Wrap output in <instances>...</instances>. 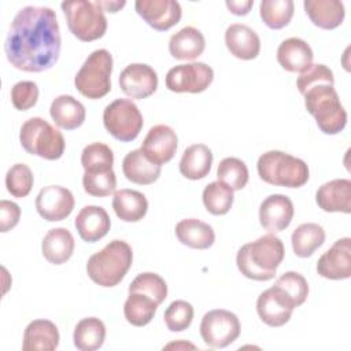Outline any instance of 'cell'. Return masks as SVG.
Returning <instances> with one entry per match:
<instances>
[{"label": "cell", "instance_id": "cell-1", "mask_svg": "<svg viewBox=\"0 0 351 351\" xmlns=\"http://www.w3.org/2000/svg\"><path fill=\"white\" fill-rule=\"evenodd\" d=\"M60 47L56 14L40 5H26L16 12L4 43L11 66L27 73L49 70L59 59Z\"/></svg>", "mask_w": 351, "mask_h": 351}, {"label": "cell", "instance_id": "cell-2", "mask_svg": "<svg viewBox=\"0 0 351 351\" xmlns=\"http://www.w3.org/2000/svg\"><path fill=\"white\" fill-rule=\"evenodd\" d=\"M285 255L282 241L273 233L240 247L236 255V265L240 273L255 281H269Z\"/></svg>", "mask_w": 351, "mask_h": 351}, {"label": "cell", "instance_id": "cell-3", "mask_svg": "<svg viewBox=\"0 0 351 351\" xmlns=\"http://www.w3.org/2000/svg\"><path fill=\"white\" fill-rule=\"evenodd\" d=\"M132 262V247L123 240H112L103 250L89 256L86 273L95 284L111 288L123 280Z\"/></svg>", "mask_w": 351, "mask_h": 351}, {"label": "cell", "instance_id": "cell-4", "mask_svg": "<svg viewBox=\"0 0 351 351\" xmlns=\"http://www.w3.org/2000/svg\"><path fill=\"white\" fill-rule=\"evenodd\" d=\"M304 106L325 134L340 133L347 123V111L340 97L330 84H317L307 88L303 93Z\"/></svg>", "mask_w": 351, "mask_h": 351}, {"label": "cell", "instance_id": "cell-5", "mask_svg": "<svg viewBox=\"0 0 351 351\" xmlns=\"http://www.w3.org/2000/svg\"><path fill=\"white\" fill-rule=\"evenodd\" d=\"M261 180L270 185L285 188H300L310 177L306 162L287 152L271 149L262 154L256 163Z\"/></svg>", "mask_w": 351, "mask_h": 351}, {"label": "cell", "instance_id": "cell-6", "mask_svg": "<svg viewBox=\"0 0 351 351\" xmlns=\"http://www.w3.org/2000/svg\"><path fill=\"white\" fill-rule=\"evenodd\" d=\"M19 141L27 154L47 160L62 158L66 147L62 132L40 117H32L22 123Z\"/></svg>", "mask_w": 351, "mask_h": 351}, {"label": "cell", "instance_id": "cell-7", "mask_svg": "<svg viewBox=\"0 0 351 351\" xmlns=\"http://www.w3.org/2000/svg\"><path fill=\"white\" fill-rule=\"evenodd\" d=\"M112 55L101 48L93 51L85 59L74 77L77 90L92 100L104 97L111 90Z\"/></svg>", "mask_w": 351, "mask_h": 351}, {"label": "cell", "instance_id": "cell-8", "mask_svg": "<svg viewBox=\"0 0 351 351\" xmlns=\"http://www.w3.org/2000/svg\"><path fill=\"white\" fill-rule=\"evenodd\" d=\"M70 32L81 41L99 40L107 30V18L96 1L74 0L60 4Z\"/></svg>", "mask_w": 351, "mask_h": 351}, {"label": "cell", "instance_id": "cell-9", "mask_svg": "<svg viewBox=\"0 0 351 351\" xmlns=\"http://www.w3.org/2000/svg\"><path fill=\"white\" fill-rule=\"evenodd\" d=\"M106 130L118 141L129 143L137 138L143 129V115L130 99H117L103 111Z\"/></svg>", "mask_w": 351, "mask_h": 351}, {"label": "cell", "instance_id": "cell-10", "mask_svg": "<svg viewBox=\"0 0 351 351\" xmlns=\"http://www.w3.org/2000/svg\"><path fill=\"white\" fill-rule=\"evenodd\" d=\"M240 321L229 310L217 308L206 313L200 322V336L211 348H225L240 336Z\"/></svg>", "mask_w": 351, "mask_h": 351}, {"label": "cell", "instance_id": "cell-11", "mask_svg": "<svg viewBox=\"0 0 351 351\" xmlns=\"http://www.w3.org/2000/svg\"><path fill=\"white\" fill-rule=\"evenodd\" d=\"M214 80L213 69L203 62H192L171 67L166 74V88L176 93L204 92Z\"/></svg>", "mask_w": 351, "mask_h": 351}, {"label": "cell", "instance_id": "cell-12", "mask_svg": "<svg viewBox=\"0 0 351 351\" xmlns=\"http://www.w3.org/2000/svg\"><path fill=\"white\" fill-rule=\"evenodd\" d=\"M296 307L289 295L276 284L263 291L256 300V313L261 321L273 328L285 325Z\"/></svg>", "mask_w": 351, "mask_h": 351}, {"label": "cell", "instance_id": "cell-13", "mask_svg": "<svg viewBox=\"0 0 351 351\" xmlns=\"http://www.w3.org/2000/svg\"><path fill=\"white\" fill-rule=\"evenodd\" d=\"M74 196L60 185L44 186L36 197V210L48 222L66 219L74 208Z\"/></svg>", "mask_w": 351, "mask_h": 351}, {"label": "cell", "instance_id": "cell-14", "mask_svg": "<svg viewBox=\"0 0 351 351\" xmlns=\"http://www.w3.org/2000/svg\"><path fill=\"white\" fill-rule=\"evenodd\" d=\"M136 12L155 30L166 32L176 26L182 15L178 1L174 0H137Z\"/></svg>", "mask_w": 351, "mask_h": 351}, {"label": "cell", "instance_id": "cell-15", "mask_svg": "<svg viewBox=\"0 0 351 351\" xmlns=\"http://www.w3.org/2000/svg\"><path fill=\"white\" fill-rule=\"evenodd\" d=\"M317 273L328 280L351 277V239L343 237L325 251L317 262Z\"/></svg>", "mask_w": 351, "mask_h": 351}, {"label": "cell", "instance_id": "cell-16", "mask_svg": "<svg viewBox=\"0 0 351 351\" xmlns=\"http://www.w3.org/2000/svg\"><path fill=\"white\" fill-rule=\"evenodd\" d=\"M119 86L126 96L143 100L155 93L158 74L145 63H132L121 71Z\"/></svg>", "mask_w": 351, "mask_h": 351}, {"label": "cell", "instance_id": "cell-17", "mask_svg": "<svg viewBox=\"0 0 351 351\" xmlns=\"http://www.w3.org/2000/svg\"><path fill=\"white\" fill-rule=\"evenodd\" d=\"M177 143L178 137L170 126L155 125L148 130L141 149L151 162L162 166L170 162L176 155Z\"/></svg>", "mask_w": 351, "mask_h": 351}, {"label": "cell", "instance_id": "cell-18", "mask_svg": "<svg viewBox=\"0 0 351 351\" xmlns=\"http://www.w3.org/2000/svg\"><path fill=\"white\" fill-rule=\"evenodd\" d=\"M292 200L281 193L267 196L259 206V222L270 233L281 232L289 226L293 218Z\"/></svg>", "mask_w": 351, "mask_h": 351}, {"label": "cell", "instance_id": "cell-19", "mask_svg": "<svg viewBox=\"0 0 351 351\" xmlns=\"http://www.w3.org/2000/svg\"><path fill=\"white\" fill-rule=\"evenodd\" d=\"M315 202L326 213H351V181L348 178H336L322 184L317 193Z\"/></svg>", "mask_w": 351, "mask_h": 351}, {"label": "cell", "instance_id": "cell-20", "mask_svg": "<svg viewBox=\"0 0 351 351\" xmlns=\"http://www.w3.org/2000/svg\"><path fill=\"white\" fill-rule=\"evenodd\" d=\"M228 51L237 59L252 60L259 55L261 38L255 30L243 23H232L225 30Z\"/></svg>", "mask_w": 351, "mask_h": 351}, {"label": "cell", "instance_id": "cell-21", "mask_svg": "<svg viewBox=\"0 0 351 351\" xmlns=\"http://www.w3.org/2000/svg\"><path fill=\"white\" fill-rule=\"evenodd\" d=\"M74 225L84 241L96 243L108 233L111 228V219L103 207L85 206L77 214Z\"/></svg>", "mask_w": 351, "mask_h": 351}, {"label": "cell", "instance_id": "cell-22", "mask_svg": "<svg viewBox=\"0 0 351 351\" xmlns=\"http://www.w3.org/2000/svg\"><path fill=\"white\" fill-rule=\"evenodd\" d=\"M313 59L311 47L299 37H289L277 48V62L291 73H303L313 64Z\"/></svg>", "mask_w": 351, "mask_h": 351}, {"label": "cell", "instance_id": "cell-23", "mask_svg": "<svg viewBox=\"0 0 351 351\" xmlns=\"http://www.w3.org/2000/svg\"><path fill=\"white\" fill-rule=\"evenodd\" d=\"M59 330L49 319H34L23 332L25 351H53L59 346Z\"/></svg>", "mask_w": 351, "mask_h": 351}, {"label": "cell", "instance_id": "cell-24", "mask_svg": "<svg viewBox=\"0 0 351 351\" xmlns=\"http://www.w3.org/2000/svg\"><path fill=\"white\" fill-rule=\"evenodd\" d=\"M204 48V36L193 26L182 27L169 40V52L177 60H195L203 53Z\"/></svg>", "mask_w": 351, "mask_h": 351}, {"label": "cell", "instance_id": "cell-25", "mask_svg": "<svg viewBox=\"0 0 351 351\" xmlns=\"http://www.w3.org/2000/svg\"><path fill=\"white\" fill-rule=\"evenodd\" d=\"M122 171L126 180L138 185H149L159 178L162 169L151 162L143 149L138 148L126 154L122 160Z\"/></svg>", "mask_w": 351, "mask_h": 351}, {"label": "cell", "instance_id": "cell-26", "mask_svg": "<svg viewBox=\"0 0 351 351\" xmlns=\"http://www.w3.org/2000/svg\"><path fill=\"white\" fill-rule=\"evenodd\" d=\"M303 5L310 21L325 30L336 29L346 16L344 4L339 0H304Z\"/></svg>", "mask_w": 351, "mask_h": 351}, {"label": "cell", "instance_id": "cell-27", "mask_svg": "<svg viewBox=\"0 0 351 351\" xmlns=\"http://www.w3.org/2000/svg\"><path fill=\"white\" fill-rule=\"evenodd\" d=\"M49 114L53 122L66 130L80 128L86 117L84 104L70 95H60L55 97L51 103Z\"/></svg>", "mask_w": 351, "mask_h": 351}, {"label": "cell", "instance_id": "cell-28", "mask_svg": "<svg viewBox=\"0 0 351 351\" xmlns=\"http://www.w3.org/2000/svg\"><path fill=\"white\" fill-rule=\"evenodd\" d=\"M74 237L66 228H55L47 232L41 243L44 258L52 265L66 263L74 252Z\"/></svg>", "mask_w": 351, "mask_h": 351}, {"label": "cell", "instance_id": "cell-29", "mask_svg": "<svg viewBox=\"0 0 351 351\" xmlns=\"http://www.w3.org/2000/svg\"><path fill=\"white\" fill-rule=\"evenodd\" d=\"M176 236L181 244L195 250H207L215 241L211 225L196 218L181 219L176 225Z\"/></svg>", "mask_w": 351, "mask_h": 351}, {"label": "cell", "instance_id": "cell-30", "mask_svg": "<svg viewBox=\"0 0 351 351\" xmlns=\"http://www.w3.org/2000/svg\"><path fill=\"white\" fill-rule=\"evenodd\" d=\"M112 208L115 215L123 222H137L148 211L147 197L134 189H119L114 192Z\"/></svg>", "mask_w": 351, "mask_h": 351}, {"label": "cell", "instance_id": "cell-31", "mask_svg": "<svg viewBox=\"0 0 351 351\" xmlns=\"http://www.w3.org/2000/svg\"><path fill=\"white\" fill-rule=\"evenodd\" d=\"M213 165V152L206 144L189 145L180 160V173L188 180L204 178Z\"/></svg>", "mask_w": 351, "mask_h": 351}, {"label": "cell", "instance_id": "cell-32", "mask_svg": "<svg viewBox=\"0 0 351 351\" xmlns=\"http://www.w3.org/2000/svg\"><path fill=\"white\" fill-rule=\"evenodd\" d=\"M325 241V230L321 225L314 222H306L299 225L292 236V250L299 258L311 256Z\"/></svg>", "mask_w": 351, "mask_h": 351}, {"label": "cell", "instance_id": "cell-33", "mask_svg": "<svg viewBox=\"0 0 351 351\" xmlns=\"http://www.w3.org/2000/svg\"><path fill=\"white\" fill-rule=\"evenodd\" d=\"M106 339V326L96 317L82 318L74 328V346L81 351L99 350Z\"/></svg>", "mask_w": 351, "mask_h": 351}, {"label": "cell", "instance_id": "cell-34", "mask_svg": "<svg viewBox=\"0 0 351 351\" xmlns=\"http://www.w3.org/2000/svg\"><path fill=\"white\" fill-rule=\"evenodd\" d=\"M158 303L138 292L129 293L125 304H123V314L126 321L133 326H144L149 324L158 310Z\"/></svg>", "mask_w": 351, "mask_h": 351}, {"label": "cell", "instance_id": "cell-35", "mask_svg": "<svg viewBox=\"0 0 351 351\" xmlns=\"http://www.w3.org/2000/svg\"><path fill=\"white\" fill-rule=\"evenodd\" d=\"M295 11L292 0H262L259 4V14L263 23L274 30L285 27Z\"/></svg>", "mask_w": 351, "mask_h": 351}, {"label": "cell", "instance_id": "cell-36", "mask_svg": "<svg viewBox=\"0 0 351 351\" xmlns=\"http://www.w3.org/2000/svg\"><path fill=\"white\" fill-rule=\"evenodd\" d=\"M203 204L213 215H225L233 204V189L221 181L210 182L202 193Z\"/></svg>", "mask_w": 351, "mask_h": 351}, {"label": "cell", "instance_id": "cell-37", "mask_svg": "<svg viewBox=\"0 0 351 351\" xmlns=\"http://www.w3.org/2000/svg\"><path fill=\"white\" fill-rule=\"evenodd\" d=\"M81 165L88 173L112 170L114 154L104 143H90L81 152Z\"/></svg>", "mask_w": 351, "mask_h": 351}, {"label": "cell", "instance_id": "cell-38", "mask_svg": "<svg viewBox=\"0 0 351 351\" xmlns=\"http://www.w3.org/2000/svg\"><path fill=\"white\" fill-rule=\"evenodd\" d=\"M217 177L218 181L226 184L233 191H240L248 182V169L239 158H225L218 165Z\"/></svg>", "mask_w": 351, "mask_h": 351}, {"label": "cell", "instance_id": "cell-39", "mask_svg": "<svg viewBox=\"0 0 351 351\" xmlns=\"http://www.w3.org/2000/svg\"><path fill=\"white\" fill-rule=\"evenodd\" d=\"M129 293L138 292L152 298L158 304L163 303L167 298L166 281L156 273H140L129 285Z\"/></svg>", "mask_w": 351, "mask_h": 351}, {"label": "cell", "instance_id": "cell-40", "mask_svg": "<svg viewBox=\"0 0 351 351\" xmlns=\"http://www.w3.org/2000/svg\"><path fill=\"white\" fill-rule=\"evenodd\" d=\"M33 173L30 167L25 163H15L11 166L5 174L7 191L14 197H25L30 193L33 188Z\"/></svg>", "mask_w": 351, "mask_h": 351}, {"label": "cell", "instance_id": "cell-41", "mask_svg": "<svg viewBox=\"0 0 351 351\" xmlns=\"http://www.w3.org/2000/svg\"><path fill=\"white\" fill-rule=\"evenodd\" d=\"M84 191L96 197H106L115 192L117 188V177L114 170L108 171H97V173H84L82 177Z\"/></svg>", "mask_w": 351, "mask_h": 351}, {"label": "cell", "instance_id": "cell-42", "mask_svg": "<svg viewBox=\"0 0 351 351\" xmlns=\"http://www.w3.org/2000/svg\"><path fill=\"white\" fill-rule=\"evenodd\" d=\"M163 318L169 330L182 332L192 324L193 307L186 300H174L165 310Z\"/></svg>", "mask_w": 351, "mask_h": 351}, {"label": "cell", "instance_id": "cell-43", "mask_svg": "<svg viewBox=\"0 0 351 351\" xmlns=\"http://www.w3.org/2000/svg\"><path fill=\"white\" fill-rule=\"evenodd\" d=\"M274 284L282 288L289 295V298L296 303L298 307L303 304L308 296L307 280L298 271L284 273L277 278Z\"/></svg>", "mask_w": 351, "mask_h": 351}, {"label": "cell", "instance_id": "cell-44", "mask_svg": "<svg viewBox=\"0 0 351 351\" xmlns=\"http://www.w3.org/2000/svg\"><path fill=\"white\" fill-rule=\"evenodd\" d=\"M38 86L33 81H19L11 88L12 106L19 111H26L36 106L38 100Z\"/></svg>", "mask_w": 351, "mask_h": 351}, {"label": "cell", "instance_id": "cell-45", "mask_svg": "<svg viewBox=\"0 0 351 351\" xmlns=\"http://www.w3.org/2000/svg\"><path fill=\"white\" fill-rule=\"evenodd\" d=\"M322 82L335 85L333 73L328 66L317 63V64H311L307 70L300 73V75L296 80V86L299 92L303 95L307 88L317 84H322Z\"/></svg>", "mask_w": 351, "mask_h": 351}, {"label": "cell", "instance_id": "cell-46", "mask_svg": "<svg viewBox=\"0 0 351 351\" xmlns=\"http://www.w3.org/2000/svg\"><path fill=\"white\" fill-rule=\"evenodd\" d=\"M21 218V208L10 200L0 202V232L5 233L15 228Z\"/></svg>", "mask_w": 351, "mask_h": 351}, {"label": "cell", "instance_id": "cell-47", "mask_svg": "<svg viewBox=\"0 0 351 351\" xmlns=\"http://www.w3.org/2000/svg\"><path fill=\"white\" fill-rule=\"evenodd\" d=\"M225 4L232 14L241 16L250 12L251 7L254 5V0H226Z\"/></svg>", "mask_w": 351, "mask_h": 351}, {"label": "cell", "instance_id": "cell-48", "mask_svg": "<svg viewBox=\"0 0 351 351\" xmlns=\"http://www.w3.org/2000/svg\"><path fill=\"white\" fill-rule=\"evenodd\" d=\"M97 3V5L103 10V11H107V12H117V11H119L125 4H126V1H96Z\"/></svg>", "mask_w": 351, "mask_h": 351}]
</instances>
